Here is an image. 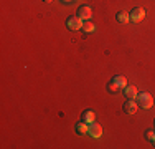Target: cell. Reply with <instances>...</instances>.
<instances>
[{
	"label": "cell",
	"mask_w": 155,
	"mask_h": 149,
	"mask_svg": "<svg viewBox=\"0 0 155 149\" xmlns=\"http://www.w3.org/2000/svg\"><path fill=\"white\" fill-rule=\"evenodd\" d=\"M116 20L119 22V23H127V22L130 20V13H127V12H117L116 13Z\"/></svg>",
	"instance_id": "obj_10"
},
{
	"label": "cell",
	"mask_w": 155,
	"mask_h": 149,
	"mask_svg": "<svg viewBox=\"0 0 155 149\" xmlns=\"http://www.w3.org/2000/svg\"><path fill=\"white\" fill-rule=\"evenodd\" d=\"M143 18H145V10L140 9V7H137V9H134L130 12V20L135 22V23H139V22H142Z\"/></svg>",
	"instance_id": "obj_5"
},
{
	"label": "cell",
	"mask_w": 155,
	"mask_h": 149,
	"mask_svg": "<svg viewBox=\"0 0 155 149\" xmlns=\"http://www.w3.org/2000/svg\"><path fill=\"white\" fill-rule=\"evenodd\" d=\"M112 80L116 81L117 86H119L120 89H124L125 86H127V80H125V76H122V74H116V76H114Z\"/></svg>",
	"instance_id": "obj_11"
},
{
	"label": "cell",
	"mask_w": 155,
	"mask_h": 149,
	"mask_svg": "<svg viewBox=\"0 0 155 149\" xmlns=\"http://www.w3.org/2000/svg\"><path fill=\"white\" fill-rule=\"evenodd\" d=\"M152 143H153V146H155V139H153V141H152Z\"/></svg>",
	"instance_id": "obj_17"
},
{
	"label": "cell",
	"mask_w": 155,
	"mask_h": 149,
	"mask_svg": "<svg viewBox=\"0 0 155 149\" xmlns=\"http://www.w3.org/2000/svg\"><path fill=\"white\" fill-rule=\"evenodd\" d=\"M145 139H149V141H153L155 139V131H153V129L145 131Z\"/></svg>",
	"instance_id": "obj_14"
},
{
	"label": "cell",
	"mask_w": 155,
	"mask_h": 149,
	"mask_svg": "<svg viewBox=\"0 0 155 149\" xmlns=\"http://www.w3.org/2000/svg\"><path fill=\"white\" fill-rule=\"evenodd\" d=\"M43 2H46V3H51V2H53V0H43Z\"/></svg>",
	"instance_id": "obj_16"
},
{
	"label": "cell",
	"mask_w": 155,
	"mask_h": 149,
	"mask_svg": "<svg viewBox=\"0 0 155 149\" xmlns=\"http://www.w3.org/2000/svg\"><path fill=\"white\" fill-rule=\"evenodd\" d=\"M122 109H124L125 114H135V113H137V109H139V104H137V101L127 98V101L124 103V108H122Z\"/></svg>",
	"instance_id": "obj_3"
},
{
	"label": "cell",
	"mask_w": 155,
	"mask_h": 149,
	"mask_svg": "<svg viewBox=\"0 0 155 149\" xmlns=\"http://www.w3.org/2000/svg\"><path fill=\"white\" fill-rule=\"evenodd\" d=\"M78 15H79L83 20H91V17H93V9H91L89 5H81L79 9H78Z\"/></svg>",
	"instance_id": "obj_4"
},
{
	"label": "cell",
	"mask_w": 155,
	"mask_h": 149,
	"mask_svg": "<svg viewBox=\"0 0 155 149\" xmlns=\"http://www.w3.org/2000/svg\"><path fill=\"white\" fill-rule=\"evenodd\" d=\"M94 119H96V114H94V111H91V109H84L83 113H81V121L87 123V124H91V123H94Z\"/></svg>",
	"instance_id": "obj_6"
},
{
	"label": "cell",
	"mask_w": 155,
	"mask_h": 149,
	"mask_svg": "<svg viewBox=\"0 0 155 149\" xmlns=\"http://www.w3.org/2000/svg\"><path fill=\"white\" fill-rule=\"evenodd\" d=\"M61 2H64V3H71L73 0H61Z\"/></svg>",
	"instance_id": "obj_15"
},
{
	"label": "cell",
	"mask_w": 155,
	"mask_h": 149,
	"mask_svg": "<svg viewBox=\"0 0 155 149\" xmlns=\"http://www.w3.org/2000/svg\"><path fill=\"white\" fill-rule=\"evenodd\" d=\"M89 134L93 137H99L102 134V126L97 124V123H91L89 124Z\"/></svg>",
	"instance_id": "obj_9"
},
{
	"label": "cell",
	"mask_w": 155,
	"mask_h": 149,
	"mask_svg": "<svg viewBox=\"0 0 155 149\" xmlns=\"http://www.w3.org/2000/svg\"><path fill=\"white\" fill-rule=\"evenodd\" d=\"M124 95H125V98H130V99H135V96H137V88L134 86V85H127V86H125L124 89Z\"/></svg>",
	"instance_id": "obj_8"
},
{
	"label": "cell",
	"mask_w": 155,
	"mask_h": 149,
	"mask_svg": "<svg viewBox=\"0 0 155 149\" xmlns=\"http://www.w3.org/2000/svg\"><path fill=\"white\" fill-rule=\"evenodd\" d=\"M135 101H137L139 108H143V109H150V108L153 106V98H152V95H150V93H147V91L137 93Z\"/></svg>",
	"instance_id": "obj_1"
},
{
	"label": "cell",
	"mask_w": 155,
	"mask_h": 149,
	"mask_svg": "<svg viewBox=\"0 0 155 149\" xmlns=\"http://www.w3.org/2000/svg\"><path fill=\"white\" fill-rule=\"evenodd\" d=\"M74 131L79 134V136L87 134V133H89V124L84 123V121H79V123H76V124H74Z\"/></svg>",
	"instance_id": "obj_7"
},
{
	"label": "cell",
	"mask_w": 155,
	"mask_h": 149,
	"mask_svg": "<svg viewBox=\"0 0 155 149\" xmlns=\"http://www.w3.org/2000/svg\"><path fill=\"white\" fill-rule=\"evenodd\" d=\"M83 18L79 17V15H73V17H69L68 20H66V27L68 30H71V32H76V30H81L83 28Z\"/></svg>",
	"instance_id": "obj_2"
},
{
	"label": "cell",
	"mask_w": 155,
	"mask_h": 149,
	"mask_svg": "<svg viewBox=\"0 0 155 149\" xmlns=\"http://www.w3.org/2000/svg\"><path fill=\"white\" fill-rule=\"evenodd\" d=\"M107 91H109V93H112V95H116L117 91H120V88L117 86V83H116L114 80H110L109 83H107Z\"/></svg>",
	"instance_id": "obj_13"
},
{
	"label": "cell",
	"mask_w": 155,
	"mask_h": 149,
	"mask_svg": "<svg viewBox=\"0 0 155 149\" xmlns=\"http://www.w3.org/2000/svg\"><path fill=\"white\" fill-rule=\"evenodd\" d=\"M94 28H96V25L93 23V22H91V20H86V22L83 23V28H81V30H83L84 33H91V32H94Z\"/></svg>",
	"instance_id": "obj_12"
}]
</instances>
